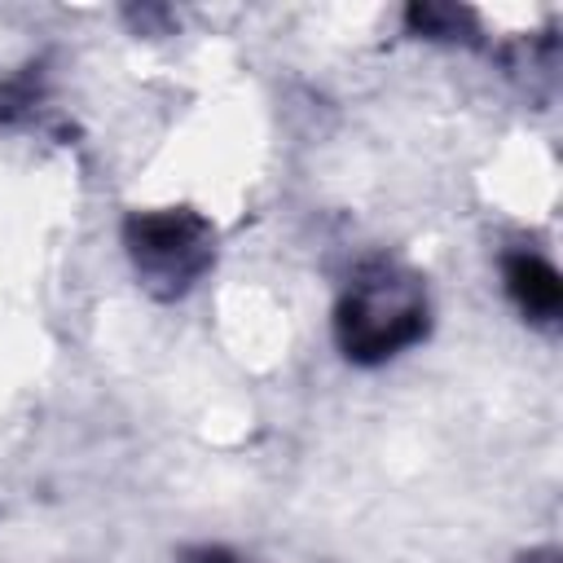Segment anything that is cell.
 Segmentation results:
<instances>
[{
	"instance_id": "6da1fadb",
	"label": "cell",
	"mask_w": 563,
	"mask_h": 563,
	"mask_svg": "<svg viewBox=\"0 0 563 563\" xmlns=\"http://www.w3.org/2000/svg\"><path fill=\"white\" fill-rule=\"evenodd\" d=\"M427 334V295L413 273L378 260L356 273L334 308V339L347 361L378 365Z\"/></svg>"
},
{
	"instance_id": "7a4b0ae2",
	"label": "cell",
	"mask_w": 563,
	"mask_h": 563,
	"mask_svg": "<svg viewBox=\"0 0 563 563\" xmlns=\"http://www.w3.org/2000/svg\"><path fill=\"white\" fill-rule=\"evenodd\" d=\"M128 246L145 277L167 290L189 286L211 260V233L194 211H150L128 220Z\"/></svg>"
},
{
	"instance_id": "3957f363",
	"label": "cell",
	"mask_w": 563,
	"mask_h": 563,
	"mask_svg": "<svg viewBox=\"0 0 563 563\" xmlns=\"http://www.w3.org/2000/svg\"><path fill=\"white\" fill-rule=\"evenodd\" d=\"M506 290L537 321H554L563 308V282L541 255H510L506 260Z\"/></svg>"
},
{
	"instance_id": "277c9868",
	"label": "cell",
	"mask_w": 563,
	"mask_h": 563,
	"mask_svg": "<svg viewBox=\"0 0 563 563\" xmlns=\"http://www.w3.org/2000/svg\"><path fill=\"white\" fill-rule=\"evenodd\" d=\"M180 563H242V559H233V554H224V550H189Z\"/></svg>"
}]
</instances>
